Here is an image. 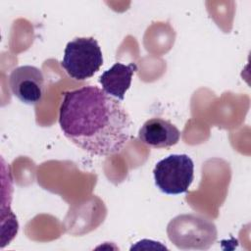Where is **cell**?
<instances>
[{"instance_id":"cell-7","label":"cell","mask_w":251,"mask_h":251,"mask_svg":"<svg viewBox=\"0 0 251 251\" xmlns=\"http://www.w3.org/2000/svg\"><path fill=\"white\" fill-rule=\"evenodd\" d=\"M136 71L137 66L135 63L125 65L118 62L100 75L99 82L106 93L122 101L130 87L132 75Z\"/></svg>"},{"instance_id":"cell-4","label":"cell","mask_w":251,"mask_h":251,"mask_svg":"<svg viewBox=\"0 0 251 251\" xmlns=\"http://www.w3.org/2000/svg\"><path fill=\"white\" fill-rule=\"evenodd\" d=\"M153 176L156 186L163 193L181 194L193 181L194 163L186 154H172L156 164Z\"/></svg>"},{"instance_id":"cell-1","label":"cell","mask_w":251,"mask_h":251,"mask_svg":"<svg viewBox=\"0 0 251 251\" xmlns=\"http://www.w3.org/2000/svg\"><path fill=\"white\" fill-rule=\"evenodd\" d=\"M131 124L120 100L97 86L64 92L60 127L72 143L91 155L120 153L129 140Z\"/></svg>"},{"instance_id":"cell-5","label":"cell","mask_w":251,"mask_h":251,"mask_svg":"<svg viewBox=\"0 0 251 251\" xmlns=\"http://www.w3.org/2000/svg\"><path fill=\"white\" fill-rule=\"evenodd\" d=\"M9 86L13 95L20 101L34 105L40 102L44 95V75L37 67L20 66L11 72Z\"/></svg>"},{"instance_id":"cell-2","label":"cell","mask_w":251,"mask_h":251,"mask_svg":"<svg viewBox=\"0 0 251 251\" xmlns=\"http://www.w3.org/2000/svg\"><path fill=\"white\" fill-rule=\"evenodd\" d=\"M167 232L170 240L183 250L208 249L217 239L214 223L195 214L174 218L168 225Z\"/></svg>"},{"instance_id":"cell-6","label":"cell","mask_w":251,"mask_h":251,"mask_svg":"<svg viewBox=\"0 0 251 251\" xmlns=\"http://www.w3.org/2000/svg\"><path fill=\"white\" fill-rule=\"evenodd\" d=\"M179 138V129L171 122L161 118L147 120L138 130V139L143 144L157 149L176 145Z\"/></svg>"},{"instance_id":"cell-3","label":"cell","mask_w":251,"mask_h":251,"mask_svg":"<svg viewBox=\"0 0 251 251\" xmlns=\"http://www.w3.org/2000/svg\"><path fill=\"white\" fill-rule=\"evenodd\" d=\"M103 65L101 48L94 37H76L68 42L62 68L75 80H85L94 75Z\"/></svg>"}]
</instances>
